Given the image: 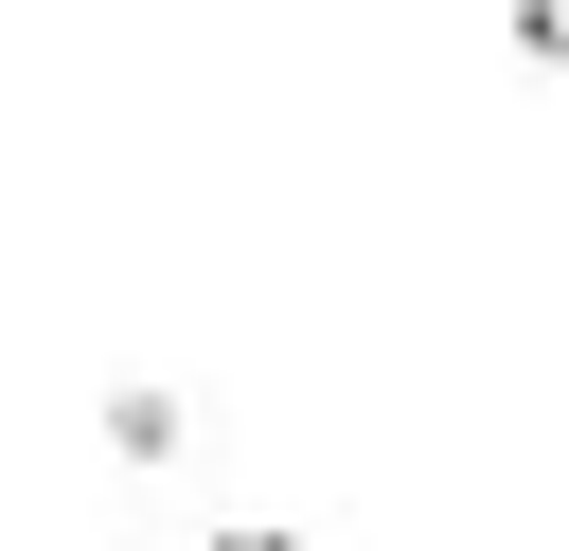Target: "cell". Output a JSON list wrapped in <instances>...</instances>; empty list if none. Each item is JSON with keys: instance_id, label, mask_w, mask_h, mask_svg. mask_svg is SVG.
Returning a JSON list of instances; mask_svg holds the SVG:
<instances>
[{"instance_id": "obj_1", "label": "cell", "mask_w": 569, "mask_h": 551, "mask_svg": "<svg viewBox=\"0 0 569 551\" xmlns=\"http://www.w3.org/2000/svg\"><path fill=\"white\" fill-rule=\"evenodd\" d=\"M516 36H533V53H551V71H569V0H516Z\"/></svg>"}, {"instance_id": "obj_2", "label": "cell", "mask_w": 569, "mask_h": 551, "mask_svg": "<svg viewBox=\"0 0 569 551\" xmlns=\"http://www.w3.org/2000/svg\"><path fill=\"white\" fill-rule=\"evenodd\" d=\"M213 551H284V533H213Z\"/></svg>"}]
</instances>
